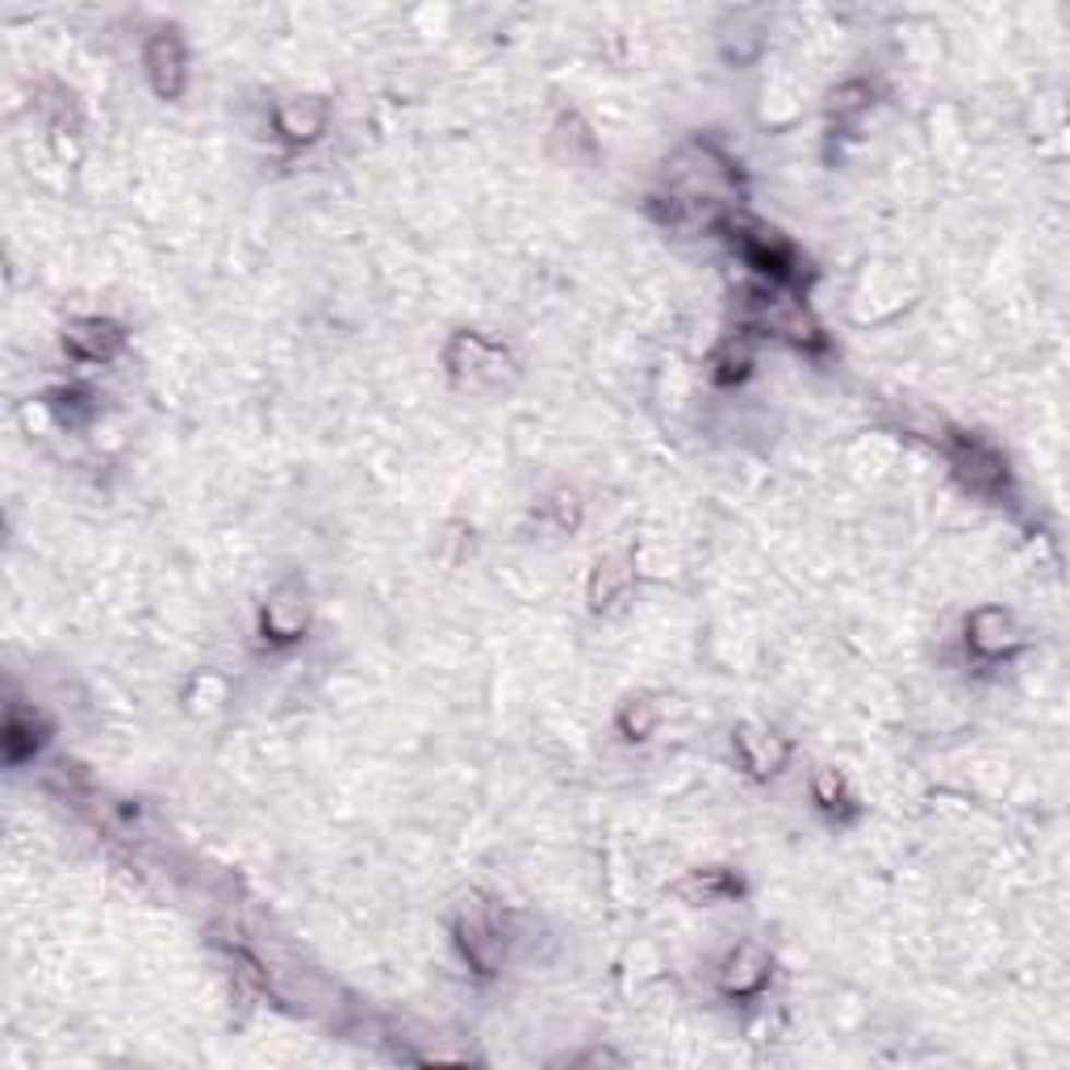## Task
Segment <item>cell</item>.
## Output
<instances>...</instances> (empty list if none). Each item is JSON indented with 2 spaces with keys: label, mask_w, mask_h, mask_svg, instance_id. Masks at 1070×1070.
Here are the masks:
<instances>
[{
  "label": "cell",
  "mask_w": 1070,
  "mask_h": 1070,
  "mask_svg": "<svg viewBox=\"0 0 1070 1070\" xmlns=\"http://www.w3.org/2000/svg\"><path fill=\"white\" fill-rule=\"evenodd\" d=\"M302 627H306V602H302V595L281 590V595L263 607V632L272 640H293V636H302Z\"/></svg>",
  "instance_id": "cell-1"
},
{
  "label": "cell",
  "mask_w": 1070,
  "mask_h": 1070,
  "mask_svg": "<svg viewBox=\"0 0 1070 1070\" xmlns=\"http://www.w3.org/2000/svg\"><path fill=\"white\" fill-rule=\"evenodd\" d=\"M1016 636H1012V619L1003 611H978L975 623H971V648L975 652H987V657H999L1003 648H1012Z\"/></svg>",
  "instance_id": "cell-2"
},
{
  "label": "cell",
  "mask_w": 1070,
  "mask_h": 1070,
  "mask_svg": "<svg viewBox=\"0 0 1070 1070\" xmlns=\"http://www.w3.org/2000/svg\"><path fill=\"white\" fill-rule=\"evenodd\" d=\"M765 983V957L753 945H744L740 953H732L728 962V975H724V987L737 991V996H749Z\"/></svg>",
  "instance_id": "cell-3"
},
{
  "label": "cell",
  "mask_w": 1070,
  "mask_h": 1070,
  "mask_svg": "<svg viewBox=\"0 0 1070 1070\" xmlns=\"http://www.w3.org/2000/svg\"><path fill=\"white\" fill-rule=\"evenodd\" d=\"M114 343H118V331H114L109 322H101V318L80 322V327H72V334H68V348H72L75 356H89V360L109 356Z\"/></svg>",
  "instance_id": "cell-4"
},
{
  "label": "cell",
  "mask_w": 1070,
  "mask_h": 1070,
  "mask_svg": "<svg viewBox=\"0 0 1070 1070\" xmlns=\"http://www.w3.org/2000/svg\"><path fill=\"white\" fill-rule=\"evenodd\" d=\"M151 63H155V80L164 89V72H167V93H176V75H180V47L172 38H160L151 47Z\"/></svg>",
  "instance_id": "cell-5"
},
{
  "label": "cell",
  "mask_w": 1070,
  "mask_h": 1070,
  "mask_svg": "<svg viewBox=\"0 0 1070 1070\" xmlns=\"http://www.w3.org/2000/svg\"><path fill=\"white\" fill-rule=\"evenodd\" d=\"M277 126H281V134H289V139H314V134L322 130V114H318V118H306L302 105H285V109L277 114Z\"/></svg>",
  "instance_id": "cell-6"
}]
</instances>
